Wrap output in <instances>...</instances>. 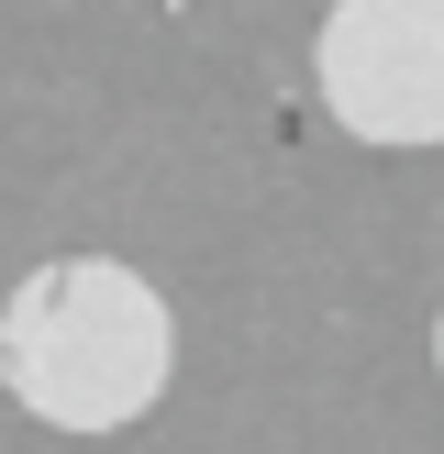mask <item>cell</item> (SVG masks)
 Masks as SVG:
<instances>
[{"label": "cell", "instance_id": "obj_3", "mask_svg": "<svg viewBox=\"0 0 444 454\" xmlns=\"http://www.w3.org/2000/svg\"><path fill=\"white\" fill-rule=\"evenodd\" d=\"M433 366H444V310H433Z\"/></svg>", "mask_w": 444, "mask_h": 454}, {"label": "cell", "instance_id": "obj_1", "mask_svg": "<svg viewBox=\"0 0 444 454\" xmlns=\"http://www.w3.org/2000/svg\"><path fill=\"white\" fill-rule=\"evenodd\" d=\"M178 377V310L123 255H56L0 300V388L56 433H133Z\"/></svg>", "mask_w": 444, "mask_h": 454}, {"label": "cell", "instance_id": "obj_2", "mask_svg": "<svg viewBox=\"0 0 444 454\" xmlns=\"http://www.w3.org/2000/svg\"><path fill=\"white\" fill-rule=\"evenodd\" d=\"M322 122L367 155L444 145V0H333L311 34Z\"/></svg>", "mask_w": 444, "mask_h": 454}]
</instances>
